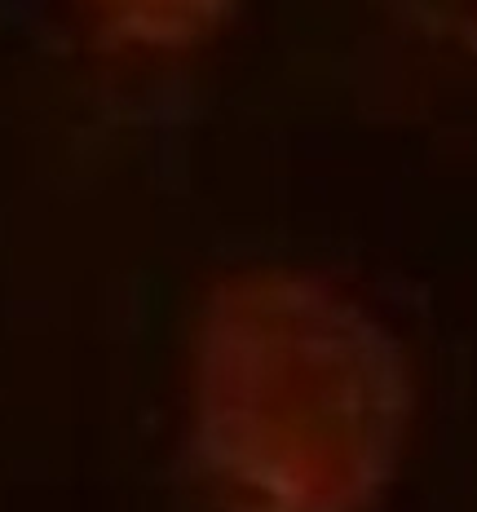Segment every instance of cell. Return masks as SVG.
<instances>
[{"instance_id":"1","label":"cell","mask_w":477,"mask_h":512,"mask_svg":"<svg viewBox=\"0 0 477 512\" xmlns=\"http://www.w3.org/2000/svg\"><path fill=\"white\" fill-rule=\"evenodd\" d=\"M420 420L407 340L336 274L235 265L182 340V437L212 512H380Z\"/></svg>"},{"instance_id":"2","label":"cell","mask_w":477,"mask_h":512,"mask_svg":"<svg viewBox=\"0 0 477 512\" xmlns=\"http://www.w3.org/2000/svg\"><path fill=\"white\" fill-rule=\"evenodd\" d=\"M98 36L133 58H182L204 49L243 0H84Z\"/></svg>"}]
</instances>
